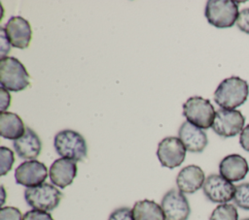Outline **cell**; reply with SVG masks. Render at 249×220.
I'll return each mask as SVG.
<instances>
[{
    "instance_id": "6da1fadb",
    "label": "cell",
    "mask_w": 249,
    "mask_h": 220,
    "mask_svg": "<svg viewBox=\"0 0 249 220\" xmlns=\"http://www.w3.org/2000/svg\"><path fill=\"white\" fill-rule=\"evenodd\" d=\"M249 86L246 80L232 76L222 80L214 92V101L222 109L233 110L247 100Z\"/></svg>"
},
{
    "instance_id": "7a4b0ae2",
    "label": "cell",
    "mask_w": 249,
    "mask_h": 220,
    "mask_svg": "<svg viewBox=\"0 0 249 220\" xmlns=\"http://www.w3.org/2000/svg\"><path fill=\"white\" fill-rule=\"evenodd\" d=\"M53 146L61 158L70 159L75 162L82 161L88 154L87 141L84 137L70 129L62 130L54 136Z\"/></svg>"
},
{
    "instance_id": "3957f363",
    "label": "cell",
    "mask_w": 249,
    "mask_h": 220,
    "mask_svg": "<svg viewBox=\"0 0 249 220\" xmlns=\"http://www.w3.org/2000/svg\"><path fill=\"white\" fill-rule=\"evenodd\" d=\"M0 83L7 90L18 92L29 84V75L24 65L15 57L6 56L0 60Z\"/></svg>"
},
{
    "instance_id": "277c9868",
    "label": "cell",
    "mask_w": 249,
    "mask_h": 220,
    "mask_svg": "<svg viewBox=\"0 0 249 220\" xmlns=\"http://www.w3.org/2000/svg\"><path fill=\"white\" fill-rule=\"evenodd\" d=\"M204 15L211 25L217 28H229L238 18V5L231 0H209L206 3Z\"/></svg>"
},
{
    "instance_id": "5b68a950",
    "label": "cell",
    "mask_w": 249,
    "mask_h": 220,
    "mask_svg": "<svg viewBox=\"0 0 249 220\" xmlns=\"http://www.w3.org/2000/svg\"><path fill=\"white\" fill-rule=\"evenodd\" d=\"M216 111L209 100L199 96L190 97L183 104V115L187 121L200 129L212 127Z\"/></svg>"
},
{
    "instance_id": "8992f818",
    "label": "cell",
    "mask_w": 249,
    "mask_h": 220,
    "mask_svg": "<svg viewBox=\"0 0 249 220\" xmlns=\"http://www.w3.org/2000/svg\"><path fill=\"white\" fill-rule=\"evenodd\" d=\"M62 198L61 192L50 183H43L35 187L26 188L24 199L26 204L34 209L51 211L54 209Z\"/></svg>"
},
{
    "instance_id": "52a82bcc",
    "label": "cell",
    "mask_w": 249,
    "mask_h": 220,
    "mask_svg": "<svg viewBox=\"0 0 249 220\" xmlns=\"http://www.w3.org/2000/svg\"><path fill=\"white\" fill-rule=\"evenodd\" d=\"M244 123L245 117L239 110L220 109L216 111L212 129L221 137L231 138L241 133Z\"/></svg>"
},
{
    "instance_id": "ba28073f",
    "label": "cell",
    "mask_w": 249,
    "mask_h": 220,
    "mask_svg": "<svg viewBox=\"0 0 249 220\" xmlns=\"http://www.w3.org/2000/svg\"><path fill=\"white\" fill-rule=\"evenodd\" d=\"M186 150L179 138L166 137L159 142L157 156L161 166L174 169L184 162Z\"/></svg>"
},
{
    "instance_id": "9c48e42d",
    "label": "cell",
    "mask_w": 249,
    "mask_h": 220,
    "mask_svg": "<svg viewBox=\"0 0 249 220\" xmlns=\"http://www.w3.org/2000/svg\"><path fill=\"white\" fill-rule=\"evenodd\" d=\"M205 197L212 203L227 204L233 199L235 186L221 174H210L202 186Z\"/></svg>"
},
{
    "instance_id": "30bf717a",
    "label": "cell",
    "mask_w": 249,
    "mask_h": 220,
    "mask_svg": "<svg viewBox=\"0 0 249 220\" xmlns=\"http://www.w3.org/2000/svg\"><path fill=\"white\" fill-rule=\"evenodd\" d=\"M160 206L166 220H188L191 213V207L186 196L177 189H170L164 194Z\"/></svg>"
},
{
    "instance_id": "8fae6325",
    "label": "cell",
    "mask_w": 249,
    "mask_h": 220,
    "mask_svg": "<svg viewBox=\"0 0 249 220\" xmlns=\"http://www.w3.org/2000/svg\"><path fill=\"white\" fill-rule=\"evenodd\" d=\"M48 177L46 165L37 160L22 162L15 172V179L18 184L27 188L43 184Z\"/></svg>"
},
{
    "instance_id": "7c38bea8",
    "label": "cell",
    "mask_w": 249,
    "mask_h": 220,
    "mask_svg": "<svg viewBox=\"0 0 249 220\" xmlns=\"http://www.w3.org/2000/svg\"><path fill=\"white\" fill-rule=\"evenodd\" d=\"M5 32L12 47L26 48L32 38V30L29 22L19 16H12L5 25Z\"/></svg>"
},
{
    "instance_id": "4fadbf2b",
    "label": "cell",
    "mask_w": 249,
    "mask_h": 220,
    "mask_svg": "<svg viewBox=\"0 0 249 220\" xmlns=\"http://www.w3.org/2000/svg\"><path fill=\"white\" fill-rule=\"evenodd\" d=\"M77 172L78 168L75 161L59 158L51 165L49 175L53 184L63 189L73 182Z\"/></svg>"
},
{
    "instance_id": "5bb4252c",
    "label": "cell",
    "mask_w": 249,
    "mask_h": 220,
    "mask_svg": "<svg viewBox=\"0 0 249 220\" xmlns=\"http://www.w3.org/2000/svg\"><path fill=\"white\" fill-rule=\"evenodd\" d=\"M178 136L186 149L190 152H202L208 143L205 132L188 121L181 124L178 130Z\"/></svg>"
},
{
    "instance_id": "9a60e30c",
    "label": "cell",
    "mask_w": 249,
    "mask_h": 220,
    "mask_svg": "<svg viewBox=\"0 0 249 220\" xmlns=\"http://www.w3.org/2000/svg\"><path fill=\"white\" fill-rule=\"evenodd\" d=\"M205 181V175L202 169L196 165L184 167L176 177V184L182 193L193 194L200 189Z\"/></svg>"
},
{
    "instance_id": "2e32d148",
    "label": "cell",
    "mask_w": 249,
    "mask_h": 220,
    "mask_svg": "<svg viewBox=\"0 0 249 220\" xmlns=\"http://www.w3.org/2000/svg\"><path fill=\"white\" fill-rule=\"evenodd\" d=\"M220 174L231 182L245 178L249 166L244 157L239 154H230L224 157L219 164Z\"/></svg>"
},
{
    "instance_id": "e0dca14e",
    "label": "cell",
    "mask_w": 249,
    "mask_h": 220,
    "mask_svg": "<svg viewBox=\"0 0 249 220\" xmlns=\"http://www.w3.org/2000/svg\"><path fill=\"white\" fill-rule=\"evenodd\" d=\"M14 148L18 156L25 160H34L37 158L42 149V141L38 135L29 127L26 128L25 133L13 142Z\"/></svg>"
},
{
    "instance_id": "ac0fdd59",
    "label": "cell",
    "mask_w": 249,
    "mask_h": 220,
    "mask_svg": "<svg viewBox=\"0 0 249 220\" xmlns=\"http://www.w3.org/2000/svg\"><path fill=\"white\" fill-rule=\"evenodd\" d=\"M25 126L21 118L14 112L1 111L0 133L1 137L8 140H17L25 133Z\"/></svg>"
},
{
    "instance_id": "d6986e66",
    "label": "cell",
    "mask_w": 249,
    "mask_h": 220,
    "mask_svg": "<svg viewBox=\"0 0 249 220\" xmlns=\"http://www.w3.org/2000/svg\"><path fill=\"white\" fill-rule=\"evenodd\" d=\"M134 220H166L161 206L152 200H142L132 208Z\"/></svg>"
},
{
    "instance_id": "ffe728a7",
    "label": "cell",
    "mask_w": 249,
    "mask_h": 220,
    "mask_svg": "<svg viewBox=\"0 0 249 220\" xmlns=\"http://www.w3.org/2000/svg\"><path fill=\"white\" fill-rule=\"evenodd\" d=\"M209 220H238L237 209L231 204H221L212 211Z\"/></svg>"
},
{
    "instance_id": "44dd1931",
    "label": "cell",
    "mask_w": 249,
    "mask_h": 220,
    "mask_svg": "<svg viewBox=\"0 0 249 220\" xmlns=\"http://www.w3.org/2000/svg\"><path fill=\"white\" fill-rule=\"evenodd\" d=\"M232 200L240 208L249 210V182L235 186V192Z\"/></svg>"
},
{
    "instance_id": "7402d4cb",
    "label": "cell",
    "mask_w": 249,
    "mask_h": 220,
    "mask_svg": "<svg viewBox=\"0 0 249 220\" xmlns=\"http://www.w3.org/2000/svg\"><path fill=\"white\" fill-rule=\"evenodd\" d=\"M0 156H1V172L0 174L1 175H5L8 172H10V170L12 169V166L15 162V158H14V152L5 146H1L0 147Z\"/></svg>"
},
{
    "instance_id": "603a6c76",
    "label": "cell",
    "mask_w": 249,
    "mask_h": 220,
    "mask_svg": "<svg viewBox=\"0 0 249 220\" xmlns=\"http://www.w3.org/2000/svg\"><path fill=\"white\" fill-rule=\"evenodd\" d=\"M0 220H22V215L20 210L15 206H2Z\"/></svg>"
},
{
    "instance_id": "cb8c5ba5",
    "label": "cell",
    "mask_w": 249,
    "mask_h": 220,
    "mask_svg": "<svg viewBox=\"0 0 249 220\" xmlns=\"http://www.w3.org/2000/svg\"><path fill=\"white\" fill-rule=\"evenodd\" d=\"M108 220H134L132 210L129 207L122 206L116 208L109 215Z\"/></svg>"
},
{
    "instance_id": "d4e9b609",
    "label": "cell",
    "mask_w": 249,
    "mask_h": 220,
    "mask_svg": "<svg viewBox=\"0 0 249 220\" xmlns=\"http://www.w3.org/2000/svg\"><path fill=\"white\" fill-rule=\"evenodd\" d=\"M22 220H54L52 215L48 211H42L37 209H32L26 211L23 216Z\"/></svg>"
},
{
    "instance_id": "484cf974",
    "label": "cell",
    "mask_w": 249,
    "mask_h": 220,
    "mask_svg": "<svg viewBox=\"0 0 249 220\" xmlns=\"http://www.w3.org/2000/svg\"><path fill=\"white\" fill-rule=\"evenodd\" d=\"M236 25L241 31L249 34V8L243 9L239 12Z\"/></svg>"
},
{
    "instance_id": "4316f807",
    "label": "cell",
    "mask_w": 249,
    "mask_h": 220,
    "mask_svg": "<svg viewBox=\"0 0 249 220\" xmlns=\"http://www.w3.org/2000/svg\"><path fill=\"white\" fill-rule=\"evenodd\" d=\"M0 37H1V59H2L6 57V54L10 51V47H11V44L7 38L4 27L0 28Z\"/></svg>"
},
{
    "instance_id": "83f0119b",
    "label": "cell",
    "mask_w": 249,
    "mask_h": 220,
    "mask_svg": "<svg viewBox=\"0 0 249 220\" xmlns=\"http://www.w3.org/2000/svg\"><path fill=\"white\" fill-rule=\"evenodd\" d=\"M239 142L241 147L249 152V124L243 128V130L240 133Z\"/></svg>"
},
{
    "instance_id": "f1b7e54d",
    "label": "cell",
    "mask_w": 249,
    "mask_h": 220,
    "mask_svg": "<svg viewBox=\"0 0 249 220\" xmlns=\"http://www.w3.org/2000/svg\"><path fill=\"white\" fill-rule=\"evenodd\" d=\"M0 94H1V110L5 111L6 109L9 108L10 106V102H11V95L8 92L7 89H5L4 87L1 86L0 88Z\"/></svg>"
},
{
    "instance_id": "f546056e",
    "label": "cell",
    "mask_w": 249,
    "mask_h": 220,
    "mask_svg": "<svg viewBox=\"0 0 249 220\" xmlns=\"http://www.w3.org/2000/svg\"><path fill=\"white\" fill-rule=\"evenodd\" d=\"M242 220H249V218H245V219H242Z\"/></svg>"
}]
</instances>
